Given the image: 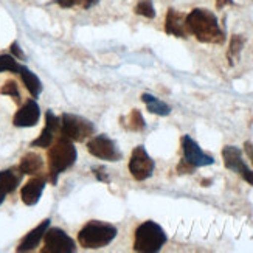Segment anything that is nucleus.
<instances>
[{
  "label": "nucleus",
  "instance_id": "obj_1",
  "mask_svg": "<svg viewBox=\"0 0 253 253\" xmlns=\"http://www.w3.org/2000/svg\"><path fill=\"white\" fill-rule=\"evenodd\" d=\"M186 30L204 43H224L225 35L211 11L196 8L186 16Z\"/></svg>",
  "mask_w": 253,
  "mask_h": 253
},
{
  "label": "nucleus",
  "instance_id": "obj_2",
  "mask_svg": "<svg viewBox=\"0 0 253 253\" xmlns=\"http://www.w3.org/2000/svg\"><path fill=\"white\" fill-rule=\"evenodd\" d=\"M78 152L73 146V141L59 135L48 148V179L54 185L59 174L73 167Z\"/></svg>",
  "mask_w": 253,
  "mask_h": 253
},
{
  "label": "nucleus",
  "instance_id": "obj_3",
  "mask_svg": "<svg viewBox=\"0 0 253 253\" xmlns=\"http://www.w3.org/2000/svg\"><path fill=\"white\" fill-rule=\"evenodd\" d=\"M117 227L109 222L90 221L87 222L78 233V243L83 249L96 250L109 246L117 236Z\"/></svg>",
  "mask_w": 253,
  "mask_h": 253
},
{
  "label": "nucleus",
  "instance_id": "obj_4",
  "mask_svg": "<svg viewBox=\"0 0 253 253\" xmlns=\"http://www.w3.org/2000/svg\"><path fill=\"white\" fill-rule=\"evenodd\" d=\"M167 233L157 222L146 221L135 230L134 250L140 253H156L167 244Z\"/></svg>",
  "mask_w": 253,
  "mask_h": 253
},
{
  "label": "nucleus",
  "instance_id": "obj_5",
  "mask_svg": "<svg viewBox=\"0 0 253 253\" xmlns=\"http://www.w3.org/2000/svg\"><path fill=\"white\" fill-rule=\"evenodd\" d=\"M95 134V126L87 118L73 114H62L61 135L72 141H85Z\"/></svg>",
  "mask_w": 253,
  "mask_h": 253
},
{
  "label": "nucleus",
  "instance_id": "obj_6",
  "mask_svg": "<svg viewBox=\"0 0 253 253\" xmlns=\"http://www.w3.org/2000/svg\"><path fill=\"white\" fill-rule=\"evenodd\" d=\"M43 249L41 250L42 253H73L76 252L75 241L64 232V230L53 227L47 228L45 235H43Z\"/></svg>",
  "mask_w": 253,
  "mask_h": 253
},
{
  "label": "nucleus",
  "instance_id": "obj_7",
  "mask_svg": "<svg viewBox=\"0 0 253 253\" xmlns=\"http://www.w3.org/2000/svg\"><path fill=\"white\" fill-rule=\"evenodd\" d=\"M154 168H156V163L149 157V154L143 146H137L130 154V160H129V172L130 175L138 182H143L149 179Z\"/></svg>",
  "mask_w": 253,
  "mask_h": 253
},
{
  "label": "nucleus",
  "instance_id": "obj_8",
  "mask_svg": "<svg viewBox=\"0 0 253 253\" xmlns=\"http://www.w3.org/2000/svg\"><path fill=\"white\" fill-rule=\"evenodd\" d=\"M87 151H89L93 157L107 160V162H118L122 159V152L117 148L115 141L104 134L92 137L89 143H87Z\"/></svg>",
  "mask_w": 253,
  "mask_h": 253
},
{
  "label": "nucleus",
  "instance_id": "obj_9",
  "mask_svg": "<svg viewBox=\"0 0 253 253\" xmlns=\"http://www.w3.org/2000/svg\"><path fill=\"white\" fill-rule=\"evenodd\" d=\"M222 159H224V165L227 169L239 174L249 185L253 186V171L243 160V151L236 146H225L222 149Z\"/></svg>",
  "mask_w": 253,
  "mask_h": 253
},
{
  "label": "nucleus",
  "instance_id": "obj_10",
  "mask_svg": "<svg viewBox=\"0 0 253 253\" xmlns=\"http://www.w3.org/2000/svg\"><path fill=\"white\" fill-rule=\"evenodd\" d=\"M182 151H183V159L188 163H191L194 168L210 167V165L214 163V157L204 152L201 146L190 135L182 137Z\"/></svg>",
  "mask_w": 253,
  "mask_h": 253
},
{
  "label": "nucleus",
  "instance_id": "obj_11",
  "mask_svg": "<svg viewBox=\"0 0 253 253\" xmlns=\"http://www.w3.org/2000/svg\"><path fill=\"white\" fill-rule=\"evenodd\" d=\"M61 135V118L54 115L51 111L45 114V127L42 129L41 135L31 141L33 148H50L51 143Z\"/></svg>",
  "mask_w": 253,
  "mask_h": 253
},
{
  "label": "nucleus",
  "instance_id": "obj_12",
  "mask_svg": "<svg viewBox=\"0 0 253 253\" xmlns=\"http://www.w3.org/2000/svg\"><path fill=\"white\" fill-rule=\"evenodd\" d=\"M39 118H41V109L35 101V98H33V100H28L16 112L13 118V125L16 127H33L38 125Z\"/></svg>",
  "mask_w": 253,
  "mask_h": 253
},
{
  "label": "nucleus",
  "instance_id": "obj_13",
  "mask_svg": "<svg viewBox=\"0 0 253 253\" xmlns=\"http://www.w3.org/2000/svg\"><path fill=\"white\" fill-rule=\"evenodd\" d=\"M45 183H47V177H43V175H36V177L30 179L20 190V197L24 204L28 207L36 205L43 190H45Z\"/></svg>",
  "mask_w": 253,
  "mask_h": 253
},
{
  "label": "nucleus",
  "instance_id": "obj_14",
  "mask_svg": "<svg viewBox=\"0 0 253 253\" xmlns=\"http://www.w3.org/2000/svg\"><path fill=\"white\" fill-rule=\"evenodd\" d=\"M165 31L175 38H186L188 36V30H186V16L179 13V11L169 8L167 13V20H165Z\"/></svg>",
  "mask_w": 253,
  "mask_h": 253
},
{
  "label": "nucleus",
  "instance_id": "obj_15",
  "mask_svg": "<svg viewBox=\"0 0 253 253\" xmlns=\"http://www.w3.org/2000/svg\"><path fill=\"white\" fill-rule=\"evenodd\" d=\"M22 174L19 168H9L0 171V204H3L5 197L13 193L22 179Z\"/></svg>",
  "mask_w": 253,
  "mask_h": 253
},
{
  "label": "nucleus",
  "instance_id": "obj_16",
  "mask_svg": "<svg viewBox=\"0 0 253 253\" xmlns=\"http://www.w3.org/2000/svg\"><path fill=\"white\" fill-rule=\"evenodd\" d=\"M50 227V219H45L42 221L36 228H33L28 235H25V238L20 241V244L17 247V252H31L35 250L39 243L43 239V235H45L47 228Z\"/></svg>",
  "mask_w": 253,
  "mask_h": 253
},
{
  "label": "nucleus",
  "instance_id": "obj_17",
  "mask_svg": "<svg viewBox=\"0 0 253 253\" xmlns=\"http://www.w3.org/2000/svg\"><path fill=\"white\" fill-rule=\"evenodd\" d=\"M22 174H28V175H41L43 169V160L39 154L36 152H28L24 157L20 159L19 167Z\"/></svg>",
  "mask_w": 253,
  "mask_h": 253
},
{
  "label": "nucleus",
  "instance_id": "obj_18",
  "mask_svg": "<svg viewBox=\"0 0 253 253\" xmlns=\"http://www.w3.org/2000/svg\"><path fill=\"white\" fill-rule=\"evenodd\" d=\"M19 75H20L22 81H24L27 90L31 93V96L33 98H38L41 95V92H42V83H41V80L36 76V73H33L30 69L25 67V65H22Z\"/></svg>",
  "mask_w": 253,
  "mask_h": 253
},
{
  "label": "nucleus",
  "instance_id": "obj_19",
  "mask_svg": "<svg viewBox=\"0 0 253 253\" xmlns=\"http://www.w3.org/2000/svg\"><path fill=\"white\" fill-rule=\"evenodd\" d=\"M141 101L146 104L148 111L154 115H160V117H167L171 114V107L163 103L162 100H159V98H156L154 95L151 93H143L141 95Z\"/></svg>",
  "mask_w": 253,
  "mask_h": 253
},
{
  "label": "nucleus",
  "instance_id": "obj_20",
  "mask_svg": "<svg viewBox=\"0 0 253 253\" xmlns=\"http://www.w3.org/2000/svg\"><path fill=\"white\" fill-rule=\"evenodd\" d=\"M246 43V38L241 35H235L232 36V41H230V48L227 51V59L230 62V65H235V62L239 59L241 50H243Z\"/></svg>",
  "mask_w": 253,
  "mask_h": 253
},
{
  "label": "nucleus",
  "instance_id": "obj_21",
  "mask_svg": "<svg viewBox=\"0 0 253 253\" xmlns=\"http://www.w3.org/2000/svg\"><path fill=\"white\" fill-rule=\"evenodd\" d=\"M129 130H134V132H141L143 129L146 127V123H145V118H143L141 112L138 109H134L126 118V123H123Z\"/></svg>",
  "mask_w": 253,
  "mask_h": 253
},
{
  "label": "nucleus",
  "instance_id": "obj_22",
  "mask_svg": "<svg viewBox=\"0 0 253 253\" xmlns=\"http://www.w3.org/2000/svg\"><path fill=\"white\" fill-rule=\"evenodd\" d=\"M22 65L17 62V59L11 54H0V73L2 72H13L19 73Z\"/></svg>",
  "mask_w": 253,
  "mask_h": 253
},
{
  "label": "nucleus",
  "instance_id": "obj_23",
  "mask_svg": "<svg viewBox=\"0 0 253 253\" xmlns=\"http://www.w3.org/2000/svg\"><path fill=\"white\" fill-rule=\"evenodd\" d=\"M135 13L138 16L148 17V19L156 17V9H154V5L151 0H141V2H138L135 6Z\"/></svg>",
  "mask_w": 253,
  "mask_h": 253
},
{
  "label": "nucleus",
  "instance_id": "obj_24",
  "mask_svg": "<svg viewBox=\"0 0 253 253\" xmlns=\"http://www.w3.org/2000/svg\"><path fill=\"white\" fill-rule=\"evenodd\" d=\"M0 93H2V95H8V96L13 98V100H14L16 103H20L19 85H17V83L13 81V80H9V81H6V83L3 84V87L0 89Z\"/></svg>",
  "mask_w": 253,
  "mask_h": 253
},
{
  "label": "nucleus",
  "instance_id": "obj_25",
  "mask_svg": "<svg viewBox=\"0 0 253 253\" xmlns=\"http://www.w3.org/2000/svg\"><path fill=\"white\" fill-rule=\"evenodd\" d=\"M194 167L191 163H188L185 159H182L180 160V163L177 165V172L179 174H191V172H194Z\"/></svg>",
  "mask_w": 253,
  "mask_h": 253
},
{
  "label": "nucleus",
  "instance_id": "obj_26",
  "mask_svg": "<svg viewBox=\"0 0 253 253\" xmlns=\"http://www.w3.org/2000/svg\"><path fill=\"white\" fill-rule=\"evenodd\" d=\"M11 53L14 54L16 56V59H20V61H25V54H24V51L20 50V47H19V43L17 42H13L11 43Z\"/></svg>",
  "mask_w": 253,
  "mask_h": 253
},
{
  "label": "nucleus",
  "instance_id": "obj_27",
  "mask_svg": "<svg viewBox=\"0 0 253 253\" xmlns=\"http://www.w3.org/2000/svg\"><path fill=\"white\" fill-rule=\"evenodd\" d=\"M93 174H95V177L100 180V182H109V177H107V174L104 172V168L103 167H96L92 169Z\"/></svg>",
  "mask_w": 253,
  "mask_h": 253
},
{
  "label": "nucleus",
  "instance_id": "obj_28",
  "mask_svg": "<svg viewBox=\"0 0 253 253\" xmlns=\"http://www.w3.org/2000/svg\"><path fill=\"white\" fill-rule=\"evenodd\" d=\"M54 3H58L61 8H72L75 5H81V0H54Z\"/></svg>",
  "mask_w": 253,
  "mask_h": 253
},
{
  "label": "nucleus",
  "instance_id": "obj_29",
  "mask_svg": "<svg viewBox=\"0 0 253 253\" xmlns=\"http://www.w3.org/2000/svg\"><path fill=\"white\" fill-rule=\"evenodd\" d=\"M244 151L247 154V157L250 159L252 165H253V143L252 141H246L244 143Z\"/></svg>",
  "mask_w": 253,
  "mask_h": 253
},
{
  "label": "nucleus",
  "instance_id": "obj_30",
  "mask_svg": "<svg viewBox=\"0 0 253 253\" xmlns=\"http://www.w3.org/2000/svg\"><path fill=\"white\" fill-rule=\"evenodd\" d=\"M100 0H81V6L84 8V9H89V8H92L93 5H96Z\"/></svg>",
  "mask_w": 253,
  "mask_h": 253
},
{
  "label": "nucleus",
  "instance_id": "obj_31",
  "mask_svg": "<svg viewBox=\"0 0 253 253\" xmlns=\"http://www.w3.org/2000/svg\"><path fill=\"white\" fill-rule=\"evenodd\" d=\"M227 5H233V0H216V6L221 9Z\"/></svg>",
  "mask_w": 253,
  "mask_h": 253
}]
</instances>
